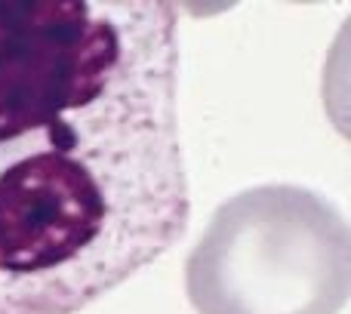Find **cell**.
Listing matches in <instances>:
<instances>
[{
    "label": "cell",
    "instance_id": "2",
    "mask_svg": "<svg viewBox=\"0 0 351 314\" xmlns=\"http://www.w3.org/2000/svg\"><path fill=\"white\" fill-rule=\"evenodd\" d=\"M197 314H339L351 293V234L333 200L259 185L213 213L185 262Z\"/></svg>",
    "mask_w": 351,
    "mask_h": 314
},
{
    "label": "cell",
    "instance_id": "1",
    "mask_svg": "<svg viewBox=\"0 0 351 314\" xmlns=\"http://www.w3.org/2000/svg\"><path fill=\"white\" fill-rule=\"evenodd\" d=\"M179 12L0 0V314H77L182 241Z\"/></svg>",
    "mask_w": 351,
    "mask_h": 314
}]
</instances>
